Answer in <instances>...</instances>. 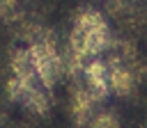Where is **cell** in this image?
<instances>
[{"mask_svg":"<svg viewBox=\"0 0 147 128\" xmlns=\"http://www.w3.org/2000/svg\"><path fill=\"white\" fill-rule=\"evenodd\" d=\"M9 71L14 78H18L23 82H39L37 66H34V59H32V53L28 46H21L9 55Z\"/></svg>","mask_w":147,"mask_h":128,"instance_id":"obj_1","label":"cell"},{"mask_svg":"<svg viewBox=\"0 0 147 128\" xmlns=\"http://www.w3.org/2000/svg\"><path fill=\"white\" fill-rule=\"evenodd\" d=\"M2 121H5V112L0 110V123H2Z\"/></svg>","mask_w":147,"mask_h":128,"instance_id":"obj_2","label":"cell"},{"mask_svg":"<svg viewBox=\"0 0 147 128\" xmlns=\"http://www.w3.org/2000/svg\"><path fill=\"white\" fill-rule=\"evenodd\" d=\"M145 34H147V30H145Z\"/></svg>","mask_w":147,"mask_h":128,"instance_id":"obj_3","label":"cell"}]
</instances>
